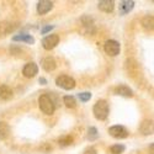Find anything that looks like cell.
Wrapping results in <instances>:
<instances>
[{"label": "cell", "mask_w": 154, "mask_h": 154, "mask_svg": "<svg viewBox=\"0 0 154 154\" xmlns=\"http://www.w3.org/2000/svg\"><path fill=\"white\" fill-rule=\"evenodd\" d=\"M93 112H94V116L97 120H100V121L106 120L109 116V104L105 100L96 101V104L93 107Z\"/></svg>", "instance_id": "obj_1"}, {"label": "cell", "mask_w": 154, "mask_h": 154, "mask_svg": "<svg viewBox=\"0 0 154 154\" xmlns=\"http://www.w3.org/2000/svg\"><path fill=\"white\" fill-rule=\"evenodd\" d=\"M38 105H40V109L43 113L46 115H52L56 110V105L52 101L48 95H41L40 99H38Z\"/></svg>", "instance_id": "obj_2"}, {"label": "cell", "mask_w": 154, "mask_h": 154, "mask_svg": "<svg viewBox=\"0 0 154 154\" xmlns=\"http://www.w3.org/2000/svg\"><path fill=\"white\" fill-rule=\"evenodd\" d=\"M56 84L64 90H72L75 88V80L69 75H59L56 79Z\"/></svg>", "instance_id": "obj_3"}, {"label": "cell", "mask_w": 154, "mask_h": 154, "mask_svg": "<svg viewBox=\"0 0 154 154\" xmlns=\"http://www.w3.org/2000/svg\"><path fill=\"white\" fill-rule=\"evenodd\" d=\"M120 43L117 41H115V40H109L105 42V46H104V49H105V52L109 54V56H117L120 53Z\"/></svg>", "instance_id": "obj_4"}, {"label": "cell", "mask_w": 154, "mask_h": 154, "mask_svg": "<svg viewBox=\"0 0 154 154\" xmlns=\"http://www.w3.org/2000/svg\"><path fill=\"white\" fill-rule=\"evenodd\" d=\"M109 133L113 137V138H117V139H122V138H126L128 136V131L126 130V127L123 126H112L109 128Z\"/></svg>", "instance_id": "obj_5"}, {"label": "cell", "mask_w": 154, "mask_h": 154, "mask_svg": "<svg viewBox=\"0 0 154 154\" xmlns=\"http://www.w3.org/2000/svg\"><path fill=\"white\" fill-rule=\"evenodd\" d=\"M58 42H59V36L58 35H49V36L45 37L42 40V46H43L45 49L51 51L58 45Z\"/></svg>", "instance_id": "obj_6"}, {"label": "cell", "mask_w": 154, "mask_h": 154, "mask_svg": "<svg viewBox=\"0 0 154 154\" xmlns=\"http://www.w3.org/2000/svg\"><path fill=\"white\" fill-rule=\"evenodd\" d=\"M53 8V3L48 2V0H41L40 3L37 4V12L40 15H45L48 11H51Z\"/></svg>", "instance_id": "obj_7"}, {"label": "cell", "mask_w": 154, "mask_h": 154, "mask_svg": "<svg viewBox=\"0 0 154 154\" xmlns=\"http://www.w3.org/2000/svg\"><path fill=\"white\" fill-rule=\"evenodd\" d=\"M37 73H38V67L35 63H27L22 69V74L26 76V78H33Z\"/></svg>", "instance_id": "obj_8"}, {"label": "cell", "mask_w": 154, "mask_h": 154, "mask_svg": "<svg viewBox=\"0 0 154 154\" xmlns=\"http://www.w3.org/2000/svg\"><path fill=\"white\" fill-rule=\"evenodd\" d=\"M133 8H134V2H132V0H123V2L120 3V14L126 15Z\"/></svg>", "instance_id": "obj_9"}, {"label": "cell", "mask_w": 154, "mask_h": 154, "mask_svg": "<svg viewBox=\"0 0 154 154\" xmlns=\"http://www.w3.org/2000/svg\"><path fill=\"white\" fill-rule=\"evenodd\" d=\"M56 67H57V63H56L53 57H46L42 60V68L46 72H52V70L56 69Z\"/></svg>", "instance_id": "obj_10"}, {"label": "cell", "mask_w": 154, "mask_h": 154, "mask_svg": "<svg viewBox=\"0 0 154 154\" xmlns=\"http://www.w3.org/2000/svg\"><path fill=\"white\" fill-rule=\"evenodd\" d=\"M12 41L14 42H26L29 45H33L35 43V38L31 35L21 33V35H16V36L12 37Z\"/></svg>", "instance_id": "obj_11"}, {"label": "cell", "mask_w": 154, "mask_h": 154, "mask_svg": "<svg viewBox=\"0 0 154 154\" xmlns=\"http://www.w3.org/2000/svg\"><path fill=\"white\" fill-rule=\"evenodd\" d=\"M99 9L104 12H112L115 9V3L112 0H102V2H99L97 4Z\"/></svg>", "instance_id": "obj_12"}, {"label": "cell", "mask_w": 154, "mask_h": 154, "mask_svg": "<svg viewBox=\"0 0 154 154\" xmlns=\"http://www.w3.org/2000/svg\"><path fill=\"white\" fill-rule=\"evenodd\" d=\"M115 94L121 95V96H126V97H131L133 95V91L126 85H119V86L115 88Z\"/></svg>", "instance_id": "obj_13"}, {"label": "cell", "mask_w": 154, "mask_h": 154, "mask_svg": "<svg viewBox=\"0 0 154 154\" xmlns=\"http://www.w3.org/2000/svg\"><path fill=\"white\" fill-rule=\"evenodd\" d=\"M15 26L9 21H3L0 22V36H6L9 35L11 31H14Z\"/></svg>", "instance_id": "obj_14"}, {"label": "cell", "mask_w": 154, "mask_h": 154, "mask_svg": "<svg viewBox=\"0 0 154 154\" xmlns=\"http://www.w3.org/2000/svg\"><path fill=\"white\" fill-rule=\"evenodd\" d=\"M140 132L143 134L148 136L153 133V121L152 120H146L143 121V123L140 125Z\"/></svg>", "instance_id": "obj_15"}, {"label": "cell", "mask_w": 154, "mask_h": 154, "mask_svg": "<svg viewBox=\"0 0 154 154\" xmlns=\"http://www.w3.org/2000/svg\"><path fill=\"white\" fill-rule=\"evenodd\" d=\"M12 97V90L8 85L0 86V99L2 100H10Z\"/></svg>", "instance_id": "obj_16"}, {"label": "cell", "mask_w": 154, "mask_h": 154, "mask_svg": "<svg viewBox=\"0 0 154 154\" xmlns=\"http://www.w3.org/2000/svg\"><path fill=\"white\" fill-rule=\"evenodd\" d=\"M10 134V127L6 122H0V139H6Z\"/></svg>", "instance_id": "obj_17"}, {"label": "cell", "mask_w": 154, "mask_h": 154, "mask_svg": "<svg viewBox=\"0 0 154 154\" xmlns=\"http://www.w3.org/2000/svg\"><path fill=\"white\" fill-rule=\"evenodd\" d=\"M82 21H83V25L88 29V32L93 33L94 32V22H93V20L90 17H88V16H84L82 19Z\"/></svg>", "instance_id": "obj_18"}, {"label": "cell", "mask_w": 154, "mask_h": 154, "mask_svg": "<svg viewBox=\"0 0 154 154\" xmlns=\"http://www.w3.org/2000/svg\"><path fill=\"white\" fill-rule=\"evenodd\" d=\"M63 102L66 104L67 107L69 109H74L76 106V101H75V97L74 96H70V95H67L63 97Z\"/></svg>", "instance_id": "obj_19"}, {"label": "cell", "mask_w": 154, "mask_h": 154, "mask_svg": "<svg viewBox=\"0 0 154 154\" xmlns=\"http://www.w3.org/2000/svg\"><path fill=\"white\" fill-rule=\"evenodd\" d=\"M58 143H59V146H62V147H67V146H70V144L73 143V137H70V136L62 137V138H59Z\"/></svg>", "instance_id": "obj_20"}, {"label": "cell", "mask_w": 154, "mask_h": 154, "mask_svg": "<svg viewBox=\"0 0 154 154\" xmlns=\"http://www.w3.org/2000/svg\"><path fill=\"white\" fill-rule=\"evenodd\" d=\"M125 146L123 144H115V146H112L111 147V153L112 154H121V153H123L125 152Z\"/></svg>", "instance_id": "obj_21"}, {"label": "cell", "mask_w": 154, "mask_h": 154, "mask_svg": "<svg viewBox=\"0 0 154 154\" xmlns=\"http://www.w3.org/2000/svg\"><path fill=\"white\" fill-rule=\"evenodd\" d=\"M143 26L147 29V30H152L153 29V17L152 16H146L142 21Z\"/></svg>", "instance_id": "obj_22"}, {"label": "cell", "mask_w": 154, "mask_h": 154, "mask_svg": "<svg viewBox=\"0 0 154 154\" xmlns=\"http://www.w3.org/2000/svg\"><path fill=\"white\" fill-rule=\"evenodd\" d=\"M88 138L90 140H95L97 138V130L95 127H90L88 131Z\"/></svg>", "instance_id": "obj_23"}, {"label": "cell", "mask_w": 154, "mask_h": 154, "mask_svg": "<svg viewBox=\"0 0 154 154\" xmlns=\"http://www.w3.org/2000/svg\"><path fill=\"white\" fill-rule=\"evenodd\" d=\"M78 97H79V100H80L82 102H86V101H89V100L91 99V94L88 93V91L80 93V94H78Z\"/></svg>", "instance_id": "obj_24"}, {"label": "cell", "mask_w": 154, "mask_h": 154, "mask_svg": "<svg viewBox=\"0 0 154 154\" xmlns=\"http://www.w3.org/2000/svg\"><path fill=\"white\" fill-rule=\"evenodd\" d=\"M53 27H54V26H51V25H48V26H45V27L41 30V33H42V35H46V33L49 32L51 30H53Z\"/></svg>", "instance_id": "obj_25"}, {"label": "cell", "mask_w": 154, "mask_h": 154, "mask_svg": "<svg viewBox=\"0 0 154 154\" xmlns=\"http://www.w3.org/2000/svg\"><path fill=\"white\" fill-rule=\"evenodd\" d=\"M84 154H97V153H96V149H95V148L90 147V148H88V149L84 152Z\"/></svg>", "instance_id": "obj_26"}, {"label": "cell", "mask_w": 154, "mask_h": 154, "mask_svg": "<svg viewBox=\"0 0 154 154\" xmlns=\"http://www.w3.org/2000/svg\"><path fill=\"white\" fill-rule=\"evenodd\" d=\"M40 84H41V85H46V84H47V80H46L45 78H40Z\"/></svg>", "instance_id": "obj_27"}]
</instances>
